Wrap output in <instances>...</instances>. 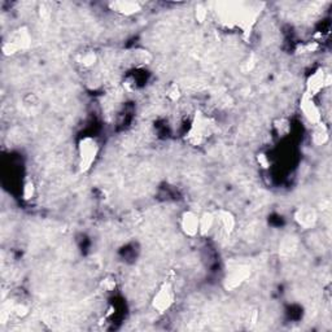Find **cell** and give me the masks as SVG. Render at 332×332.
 I'll return each mask as SVG.
<instances>
[{
  "mask_svg": "<svg viewBox=\"0 0 332 332\" xmlns=\"http://www.w3.org/2000/svg\"><path fill=\"white\" fill-rule=\"evenodd\" d=\"M213 126V122L207 116H204L203 113H196L194 122L191 125V129L187 134V139L192 144H200L204 139L212 135Z\"/></svg>",
  "mask_w": 332,
  "mask_h": 332,
  "instance_id": "cell-1",
  "label": "cell"
},
{
  "mask_svg": "<svg viewBox=\"0 0 332 332\" xmlns=\"http://www.w3.org/2000/svg\"><path fill=\"white\" fill-rule=\"evenodd\" d=\"M97 143L92 138H84L79 143L78 147V155H79V169L82 171H86L94 164L95 158L97 156Z\"/></svg>",
  "mask_w": 332,
  "mask_h": 332,
  "instance_id": "cell-2",
  "label": "cell"
},
{
  "mask_svg": "<svg viewBox=\"0 0 332 332\" xmlns=\"http://www.w3.org/2000/svg\"><path fill=\"white\" fill-rule=\"evenodd\" d=\"M173 303H174V291H173L171 284L166 282L158 288V291L153 296L152 305L158 313H164L173 305Z\"/></svg>",
  "mask_w": 332,
  "mask_h": 332,
  "instance_id": "cell-3",
  "label": "cell"
},
{
  "mask_svg": "<svg viewBox=\"0 0 332 332\" xmlns=\"http://www.w3.org/2000/svg\"><path fill=\"white\" fill-rule=\"evenodd\" d=\"M300 109L303 112L304 117L309 121L312 125H317V123L321 122L322 119V114H321V110L318 108V105L314 101V96H310L309 94L303 95L300 100Z\"/></svg>",
  "mask_w": 332,
  "mask_h": 332,
  "instance_id": "cell-4",
  "label": "cell"
},
{
  "mask_svg": "<svg viewBox=\"0 0 332 332\" xmlns=\"http://www.w3.org/2000/svg\"><path fill=\"white\" fill-rule=\"evenodd\" d=\"M330 82V75L326 74L322 69H318L310 75L309 79H308L307 83V94H309L310 96H316L326 87Z\"/></svg>",
  "mask_w": 332,
  "mask_h": 332,
  "instance_id": "cell-5",
  "label": "cell"
},
{
  "mask_svg": "<svg viewBox=\"0 0 332 332\" xmlns=\"http://www.w3.org/2000/svg\"><path fill=\"white\" fill-rule=\"evenodd\" d=\"M181 229L184 235L194 238L200 234V217L194 212H184L181 217Z\"/></svg>",
  "mask_w": 332,
  "mask_h": 332,
  "instance_id": "cell-6",
  "label": "cell"
},
{
  "mask_svg": "<svg viewBox=\"0 0 332 332\" xmlns=\"http://www.w3.org/2000/svg\"><path fill=\"white\" fill-rule=\"evenodd\" d=\"M110 8L117 13H121L125 16H131V14L140 12L142 5L138 1H114V3H110Z\"/></svg>",
  "mask_w": 332,
  "mask_h": 332,
  "instance_id": "cell-7",
  "label": "cell"
},
{
  "mask_svg": "<svg viewBox=\"0 0 332 332\" xmlns=\"http://www.w3.org/2000/svg\"><path fill=\"white\" fill-rule=\"evenodd\" d=\"M9 42L16 45L17 49L19 51V49H25L29 47L30 43H31V38H30L29 31L25 27H22V29H18L17 31H14Z\"/></svg>",
  "mask_w": 332,
  "mask_h": 332,
  "instance_id": "cell-8",
  "label": "cell"
},
{
  "mask_svg": "<svg viewBox=\"0 0 332 332\" xmlns=\"http://www.w3.org/2000/svg\"><path fill=\"white\" fill-rule=\"evenodd\" d=\"M296 221L303 227H310V226H313L316 223L317 214L310 208H303V209H300L296 213Z\"/></svg>",
  "mask_w": 332,
  "mask_h": 332,
  "instance_id": "cell-9",
  "label": "cell"
},
{
  "mask_svg": "<svg viewBox=\"0 0 332 332\" xmlns=\"http://www.w3.org/2000/svg\"><path fill=\"white\" fill-rule=\"evenodd\" d=\"M249 277L248 269H236L227 278V288H236Z\"/></svg>",
  "mask_w": 332,
  "mask_h": 332,
  "instance_id": "cell-10",
  "label": "cell"
},
{
  "mask_svg": "<svg viewBox=\"0 0 332 332\" xmlns=\"http://www.w3.org/2000/svg\"><path fill=\"white\" fill-rule=\"evenodd\" d=\"M217 218H218L221 229L225 232H227V234H230V232L234 230V227H235V218H234V216H232L230 212L222 210V212H220V214L217 216Z\"/></svg>",
  "mask_w": 332,
  "mask_h": 332,
  "instance_id": "cell-11",
  "label": "cell"
},
{
  "mask_svg": "<svg viewBox=\"0 0 332 332\" xmlns=\"http://www.w3.org/2000/svg\"><path fill=\"white\" fill-rule=\"evenodd\" d=\"M329 140V132H327L326 126L323 123H317L314 125V131H313V142L317 145H323Z\"/></svg>",
  "mask_w": 332,
  "mask_h": 332,
  "instance_id": "cell-12",
  "label": "cell"
},
{
  "mask_svg": "<svg viewBox=\"0 0 332 332\" xmlns=\"http://www.w3.org/2000/svg\"><path fill=\"white\" fill-rule=\"evenodd\" d=\"M214 222H216V216L212 213H204L200 216V234L207 235L210 230L213 229Z\"/></svg>",
  "mask_w": 332,
  "mask_h": 332,
  "instance_id": "cell-13",
  "label": "cell"
},
{
  "mask_svg": "<svg viewBox=\"0 0 332 332\" xmlns=\"http://www.w3.org/2000/svg\"><path fill=\"white\" fill-rule=\"evenodd\" d=\"M78 62L84 66V68H91V66H94L95 62H96V53L92 51H87L83 52L79 55L78 57Z\"/></svg>",
  "mask_w": 332,
  "mask_h": 332,
  "instance_id": "cell-14",
  "label": "cell"
},
{
  "mask_svg": "<svg viewBox=\"0 0 332 332\" xmlns=\"http://www.w3.org/2000/svg\"><path fill=\"white\" fill-rule=\"evenodd\" d=\"M34 183H32V181H26L25 184H23V190H22V195H23V199H31L32 195H34Z\"/></svg>",
  "mask_w": 332,
  "mask_h": 332,
  "instance_id": "cell-15",
  "label": "cell"
},
{
  "mask_svg": "<svg viewBox=\"0 0 332 332\" xmlns=\"http://www.w3.org/2000/svg\"><path fill=\"white\" fill-rule=\"evenodd\" d=\"M179 95H181V94H179V87H178L177 84H171L170 87H169L166 96H168L170 100L175 101L178 97H179Z\"/></svg>",
  "mask_w": 332,
  "mask_h": 332,
  "instance_id": "cell-16",
  "label": "cell"
},
{
  "mask_svg": "<svg viewBox=\"0 0 332 332\" xmlns=\"http://www.w3.org/2000/svg\"><path fill=\"white\" fill-rule=\"evenodd\" d=\"M207 14H208L207 9H205L203 5H199L196 8V10H195V16H196V19L199 22H204L205 18H207Z\"/></svg>",
  "mask_w": 332,
  "mask_h": 332,
  "instance_id": "cell-17",
  "label": "cell"
},
{
  "mask_svg": "<svg viewBox=\"0 0 332 332\" xmlns=\"http://www.w3.org/2000/svg\"><path fill=\"white\" fill-rule=\"evenodd\" d=\"M104 286V290L105 291H112L113 288H114V286H116V283H114V281H110V279H105L103 283Z\"/></svg>",
  "mask_w": 332,
  "mask_h": 332,
  "instance_id": "cell-18",
  "label": "cell"
}]
</instances>
